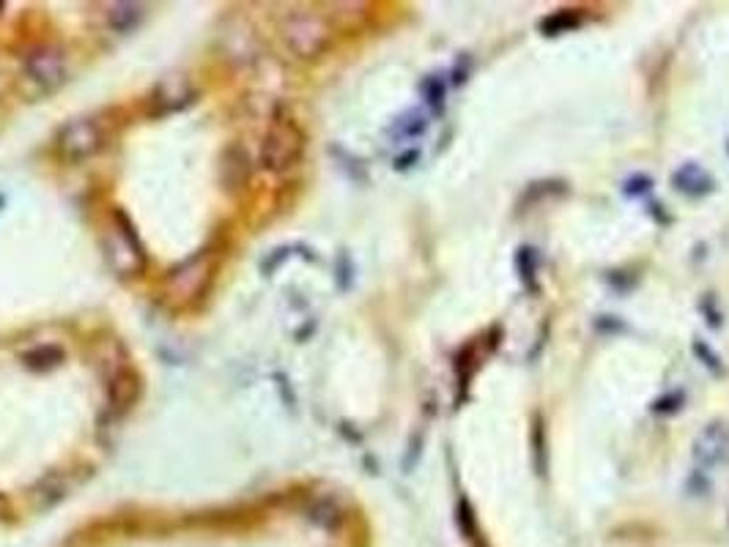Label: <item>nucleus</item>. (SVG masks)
I'll return each mask as SVG.
<instances>
[{"label":"nucleus","mask_w":729,"mask_h":547,"mask_svg":"<svg viewBox=\"0 0 729 547\" xmlns=\"http://www.w3.org/2000/svg\"><path fill=\"white\" fill-rule=\"evenodd\" d=\"M302 146H305V137H302V129L296 126V121H291V118L272 121V126L264 134V146H261L264 167L275 170V173L293 167V162L302 156Z\"/></svg>","instance_id":"obj_1"},{"label":"nucleus","mask_w":729,"mask_h":547,"mask_svg":"<svg viewBox=\"0 0 729 547\" xmlns=\"http://www.w3.org/2000/svg\"><path fill=\"white\" fill-rule=\"evenodd\" d=\"M283 38L288 47L302 55V58H310V55H318L326 44V28L318 17H310V14H293L285 20L283 25Z\"/></svg>","instance_id":"obj_2"},{"label":"nucleus","mask_w":729,"mask_h":547,"mask_svg":"<svg viewBox=\"0 0 729 547\" xmlns=\"http://www.w3.org/2000/svg\"><path fill=\"white\" fill-rule=\"evenodd\" d=\"M102 140H105L102 126L91 118H80V121H72L61 131V154L69 162L89 159L102 148Z\"/></svg>","instance_id":"obj_3"},{"label":"nucleus","mask_w":729,"mask_h":547,"mask_svg":"<svg viewBox=\"0 0 729 547\" xmlns=\"http://www.w3.org/2000/svg\"><path fill=\"white\" fill-rule=\"evenodd\" d=\"M107 249H110L107 255H110L113 263L118 260V255L123 257L121 265H118L121 274H138V271H143L146 255H143L140 241H138L135 233H132V224H126V222H123V227H115L113 236H110V241H107Z\"/></svg>","instance_id":"obj_4"},{"label":"nucleus","mask_w":729,"mask_h":547,"mask_svg":"<svg viewBox=\"0 0 729 547\" xmlns=\"http://www.w3.org/2000/svg\"><path fill=\"white\" fill-rule=\"evenodd\" d=\"M25 74H28V80H33V82H38L41 85V90H50V88H55L58 82H61V77H64V61H61V55L58 53H36V55H30V61L25 63Z\"/></svg>","instance_id":"obj_5"}]
</instances>
